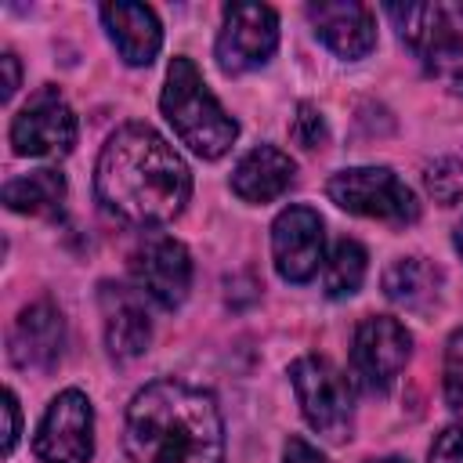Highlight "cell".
Listing matches in <instances>:
<instances>
[{
  "label": "cell",
  "instance_id": "cell-1",
  "mask_svg": "<svg viewBox=\"0 0 463 463\" xmlns=\"http://www.w3.org/2000/svg\"><path fill=\"white\" fill-rule=\"evenodd\" d=\"M94 192L105 213L152 228L184 210L192 195V170L163 134L145 123H127L98 156Z\"/></svg>",
  "mask_w": 463,
  "mask_h": 463
},
{
  "label": "cell",
  "instance_id": "cell-2",
  "mask_svg": "<svg viewBox=\"0 0 463 463\" xmlns=\"http://www.w3.org/2000/svg\"><path fill=\"white\" fill-rule=\"evenodd\" d=\"M123 449L130 463H224V420L210 391L156 380L127 405Z\"/></svg>",
  "mask_w": 463,
  "mask_h": 463
},
{
  "label": "cell",
  "instance_id": "cell-3",
  "mask_svg": "<svg viewBox=\"0 0 463 463\" xmlns=\"http://www.w3.org/2000/svg\"><path fill=\"white\" fill-rule=\"evenodd\" d=\"M159 105H163L166 123L181 137V145H188L203 159H221L239 137V123L210 94V87L203 83L192 58L170 61Z\"/></svg>",
  "mask_w": 463,
  "mask_h": 463
},
{
  "label": "cell",
  "instance_id": "cell-4",
  "mask_svg": "<svg viewBox=\"0 0 463 463\" xmlns=\"http://www.w3.org/2000/svg\"><path fill=\"white\" fill-rule=\"evenodd\" d=\"M289 383L304 420L326 441H347L354 430V405L347 376L322 354H304L289 365Z\"/></svg>",
  "mask_w": 463,
  "mask_h": 463
},
{
  "label": "cell",
  "instance_id": "cell-5",
  "mask_svg": "<svg viewBox=\"0 0 463 463\" xmlns=\"http://www.w3.org/2000/svg\"><path fill=\"white\" fill-rule=\"evenodd\" d=\"M329 199L358 217L387 221V224H412L420 217V203L412 188L387 166H351L329 177Z\"/></svg>",
  "mask_w": 463,
  "mask_h": 463
},
{
  "label": "cell",
  "instance_id": "cell-6",
  "mask_svg": "<svg viewBox=\"0 0 463 463\" xmlns=\"http://www.w3.org/2000/svg\"><path fill=\"white\" fill-rule=\"evenodd\" d=\"M279 47V14L268 4H228L221 14V33L213 43L217 69L224 76H242L260 69Z\"/></svg>",
  "mask_w": 463,
  "mask_h": 463
},
{
  "label": "cell",
  "instance_id": "cell-7",
  "mask_svg": "<svg viewBox=\"0 0 463 463\" xmlns=\"http://www.w3.org/2000/svg\"><path fill=\"white\" fill-rule=\"evenodd\" d=\"M412 354L409 329L391 315H369L351 340V373L369 394H383Z\"/></svg>",
  "mask_w": 463,
  "mask_h": 463
},
{
  "label": "cell",
  "instance_id": "cell-8",
  "mask_svg": "<svg viewBox=\"0 0 463 463\" xmlns=\"http://www.w3.org/2000/svg\"><path fill=\"white\" fill-rule=\"evenodd\" d=\"M80 137L76 112L58 94V87H40L11 119V145L18 156L58 159L69 156Z\"/></svg>",
  "mask_w": 463,
  "mask_h": 463
},
{
  "label": "cell",
  "instance_id": "cell-9",
  "mask_svg": "<svg viewBox=\"0 0 463 463\" xmlns=\"http://www.w3.org/2000/svg\"><path fill=\"white\" fill-rule=\"evenodd\" d=\"M33 452L40 463H87L94 456V409L83 391H61L33 438Z\"/></svg>",
  "mask_w": 463,
  "mask_h": 463
},
{
  "label": "cell",
  "instance_id": "cell-10",
  "mask_svg": "<svg viewBox=\"0 0 463 463\" xmlns=\"http://www.w3.org/2000/svg\"><path fill=\"white\" fill-rule=\"evenodd\" d=\"M271 260L279 279L304 286L326 260V224L311 206H286L271 224Z\"/></svg>",
  "mask_w": 463,
  "mask_h": 463
},
{
  "label": "cell",
  "instance_id": "cell-11",
  "mask_svg": "<svg viewBox=\"0 0 463 463\" xmlns=\"http://www.w3.org/2000/svg\"><path fill=\"white\" fill-rule=\"evenodd\" d=\"M130 275L159 307H181L192 289V257L184 242L152 235L130 253Z\"/></svg>",
  "mask_w": 463,
  "mask_h": 463
},
{
  "label": "cell",
  "instance_id": "cell-12",
  "mask_svg": "<svg viewBox=\"0 0 463 463\" xmlns=\"http://www.w3.org/2000/svg\"><path fill=\"white\" fill-rule=\"evenodd\" d=\"M65 351V318L51 300H36L18 311L7 333V354L25 373H47Z\"/></svg>",
  "mask_w": 463,
  "mask_h": 463
},
{
  "label": "cell",
  "instance_id": "cell-13",
  "mask_svg": "<svg viewBox=\"0 0 463 463\" xmlns=\"http://www.w3.org/2000/svg\"><path fill=\"white\" fill-rule=\"evenodd\" d=\"M307 22L315 36L340 58L354 61L376 47V18L358 0H318L307 4Z\"/></svg>",
  "mask_w": 463,
  "mask_h": 463
},
{
  "label": "cell",
  "instance_id": "cell-14",
  "mask_svg": "<svg viewBox=\"0 0 463 463\" xmlns=\"http://www.w3.org/2000/svg\"><path fill=\"white\" fill-rule=\"evenodd\" d=\"M98 307H101V329H105L109 354L123 358V362L145 354V347L152 340V322H148L145 300L123 282H101Z\"/></svg>",
  "mask_w": 463,
  "mask_h": 463
},
{
  "label": "cell",
  "instance_id": "cell-15",
  "mask_svg": "<svg viewBox=\"0 0 463 463\" xmlns=\"http://www.w3.org/2000/svg\"><path fill=\"white\" fill-rule=\"evenodd\" d=\"M101 22L127 65H152V58L163 47V29H159V18L152 7L123 4V0L101 4Z\"/></svg>",
  "mask_w": 463,
  "mask_h": 463
},
{
  "label": "cell",
  "instance_id": "cell-16",
  "mask_svg": "<svg viewBox=\"0 0 463 463\" xmlns=\"http://www.w3.org/2000/svg\"><path fill=\"white\" fill-rule=\"evenodd\" d=\"M297 177V163L275 148V145H257L250 148L235 170H232V192L242 199V203H271L279 199Z\"/></svg>",
  "mask_w": 463,
  "mask_h": 463
},
{
  "label": "cell",
  "instance_id": "cell-17",
  "mask_svg": "<svg viewBox=\"0 0 463 463\" xmlns=\"http://www.w3.org/2000/svg\"><path fill=\"white\" fill-rule=\"evenodd\" d=\"M4 203L14 213H29V217H54L61 213L65 203V177L51 166L43 170H29L14 181L4 184Z\"/></svg>",
  "mask_w": 463,
  "mask_h": 463
},
{
  "label": "cell",
  "instance_id": "cell-18",
  "mask_svg": "<svg viewBox=\"0 0 463 463\" xmlns=\"http://www.w3.org/2000/svg\"><path fill=\"white\" fill-rule=\"evenodd\" d=\"M441 289V268L427 257H402L383 271V293L402 307H427Z\"/></svg>",
  "mask_w": 463,
  "mask_h": 463
},
{
  "label": "cell",
  "instance_id": "cell-19",
  "mask_svg": "<svg viewBox=\"0 0 463 463\" xmlns=\"http://www.w3.org/2000/svg\"><path fill=\"white\" fill-rule=\"evenodd\" d=\"M420 61L430 80H438L452 94H463V33L452 25V11L449 22L438 29V36L420 51Z\"/></svg>",
  "mask_w": 463,
  "mask_h": 463
},
{
  "label": "cell",
  "instance_id": "cell-20",
  "mask_svg": "<svg viewBox=\"0 0 463 463\" xmlns=\"http://www.w3.org/2000/svg\"><path fill=\"white\" fill-rule=\"evenodd\" d=\"M365 250L354 239H340L326 260V297L344 300L351 293H358V286L365 282Z\"/></svg>",
  "mask_w": 463,
  "mask_h": 463
},
{
  "label": "cell",
  "instance_id": "cell-21",
  "mask_svg": "<svg viewBox=\"0 0 463 463\" xmlns=\"http://www.w3.org/2000/svg\"><path fill=\"white\" fill-rule=\"evenodd\" d=\"M423 184L434 195V203H441V206L459 203L463 199V159H456V156L434 159L423 174Z\"/></svg>",
  "mask_w": 463,
  "mask_h": 463
},
{
  "label": "cell",
  "instance_id": "cell-22",
  "mask_svg": "<svg viewBox=\"0 0 463 463\" xmlns=\"http://www.w3.org/2000/svg\"><path fill=\"white\" fill-rule=\"evenodd\" d=\"M445 405L463 420V329L445 344Z\"/></svg>",
  "mask_w": 463,
  "mask_h": 463
},
{
  "label": "cell",
  "instance_id": "cell-23",
  "mask_svg": "<svg viewBox=\"0 0 463 463\" xmlns=\"http://www.w3.org/2000/svg\"><path fill=\"white\" fill-rule=\"evenodd\" d=\"M289 134H293V141H297L300 148H307V152H315V148H322V145L329 141L326 119H322V112H318L311 101H300V105H297V116H293Z\"/></svg>",
  "mask_w": 463,
  "mask_h": 463
},
{
  "label": "cell",
  "instance_id": "cell-24",
  "mask_svg": "<svg viewBox=\"0 0 463 463\" xmlns=\"http://www.w3.org/2000/svg\"><path fill=\"white\" fill-rule=\"evenodd\" d=\"M430 463H463V427H445L430 445Z\"/></svg>",
  "mask_w": 463,
  "mask_h": 463
},
{
  "label": "cell",
  "instance_id": "cell-25",
  "mask_svg": "<svg viewBox=\"0 0 463 463\" xmlns=\"http://www.w3.org/2000/svg\"><path fill=\"white\" fill-rule=\"evenodd\" d=\"M282 463H326V456L300 434H289L286 449H282Z\"/></svg>",
  "mask_w": 463,
  "mask_h": 463
},
{
  "label": "cell",
  "instance_id": "cell-26",
  "mask_svg": "<svg viewBox=\"0 0 463 463\" xmlns=\"http://www.w3.org/2000/svg\"><path fill=\"white\" fill-rule=\"evenodd\" d=\"M4 420H7V430H4V456H11V452H14V445H18V427H22L14 391H4Z\"/></svg>",
  "mask_w": 463,
  "mask_h": 463
},
{
  "label": "cell",
  "instance_id": "cell-27",
  "mask_svg": "<svg viewBox=\"0 0 463 463\" xmlns=\"http://www.w3.org/2000/svg\"><path fill=\"white\" fill-rule=\"evenodd\" d=\"M0 65H4V101H11L14 90H18V58L7 51V54L0 58Z\"/></svg>",
  "mask_w": 463,
  "mask_h": 463
},
{
  "label": "cell",
  "instance_id": "cell-28",
  "mask_svg": "<svg viewBox=\"0 0 463 463\" xmlns=\"http://www.w3.org/2000/svg\"><path fill=\"white\" fill-rule=\"evenodd\" d=\"M452 242H456V250H459V253H463V224H459V228H456V239H452Z\"/></svg>",
  "mask_w": 463,
  "mask_h": 463
},
{
  "label": "cell",
  "instance_id": "cell-29",
  "mask_svg": "<svg viewBox=\"0 0 463 463\" xmlns=\"http://www.w3.org/2000/svg\"><path fill=\"white\" fill-rule=\"evenodd\" d=\"M369 463H405L402 456H383V459H369Z\"/></svg>",
  "mask_w": 463,
  "mask_h": 463
}]
</instances>
